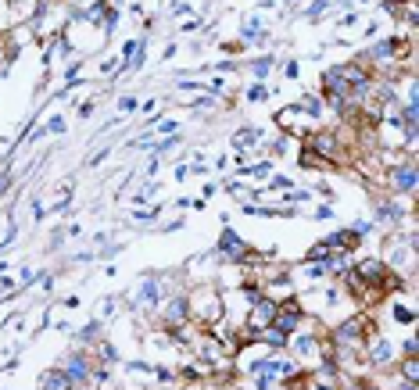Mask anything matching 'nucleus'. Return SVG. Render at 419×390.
I'll return each instance as SVG.
<instances>
[{"label":"nucleus","mask_w":419,"mask_h":390,"mask_svg":"<svg viewBox=\"0 0 419 390\" xmlns=\"http://www.w3.org/2000/svg\"><path fill=\"white\" fill-rule=\"evenodd\" d=\"M377 329H380V319L373 312H362L358 308L348 319L326 326V341L334 344V351H355V355H362V344L370 341Z\"/></svg>","instance_id":"obj_1"},{"label":"nucleus","mask_w":419,"mask_h":390,"mask_svg":"<svg viewBox=\"0 0 419 390\" xmlns=\"http://www.w3.org/2000/svg\"><path fill=\"white\" fill-rule=\"evenodd\" d=\"M190 301V319L197 326H212L223 319V290L216 283H197L194 290H187Z\"/></svg>","instance_id":"obj_2"},{"label":"nucleus","mask_w":419,"mask_h":390,"mask_svg":"<svg viewBox=\"0 0 419 390\" xmlns=\"http://www.w3.org/2000/svg\"><path fill=\"white\" fill-rule=\"evenodd\" d=\"M169 294H176V290L169 287V276L147 272L143 280H140V287L129 294V312H151V315H154V308H158Z\"/></svg>","instance_id":"obj_3"},{"label":"nucleus","mask_w":419,"mask_h":390,"mask_svg":"<svg viewBox=\"0 0 419 390\" xmlns=\"http://www.w3.org/2000/svg\"><path fill=\"white\" fill-rule=\"evenodd\" d=\"M398 358H401L398 355V341H391L384 329H377L373 337L362 344V362H365L370 372H387V369H394Z\"/></svg>","instance_id":"obj_4"},{"label":"nucleus","mask_w":419,"mask_h":390,"mask_svg":"<svg viewBox=\"0 0 419 390\" xmlns=\"http://www.w3.org/2000/svg\"><path fill=\"white\" fill-rule=\"evenodd\" d=\"M373 222H380V226L387 230H398V226H412V201L405 204L401 197H391V194H377L373 197Z\"/></svg>","instance_id":"obj_5"},{"label":"nucleus","mask_w":419,"mask_h":390,"mask_svg":"<svg viewBox=\"0 0 419 390\" xmlns=\"http://www.w3.org/2000/svg\"><path fill=\"white\" fill-rule=\"evenodd\" d=\"M216 261L219 265H244V261H251L258 251L233 230V226H223V233H219V240H216Z\"/></svg>","instance_id":"obj_6"},{"label":"nucleus","mask_w":419,"mask_h":390,"mask_svg":"<svg viewBox=\"0 0 419 390\" xmlns=\"http://www.w3.org/2000/svg\"><path fill=\"white\" fill-rule=\"evenodd\" d=\"M419 183V169H415V158H405L391 169H384V194L391 197H412Z\"/></svg>","instance_id":"obj_7"},{"label":"nucleus","mask_w":419,"mask_h":390,"mask_svg":"<svg viewBox=\"0 0 419 390\" xmlns=\"http://www.w3.org/2000/svg\"><path fill=\"white\" fill-rule=\"evenodd\" d=\"M154 322H158V329H176V326L190 322V301H187V290L169 294L158 308H154Z\"/></svg>","instance_id":"obj_8"},{"label":"nucleus","mask_w":419,"mask_h":390,"mask_svg":"<svg viewBox=\"0 0 419 390\" xmlns=\"http://www.w3.org/2000/svg\"><path fill=\"white\" fill-rule=\"evenodd\" d=\"M276 126H280V133H283V136H290V140H297V143H301L312 129H319V126L312 122V119L305 115V111H301L297 104H287V107H280V111H276Z\"/></svg>","instance_id":"obj_9"},{"label":"nucleus","mask_w":419,"mask_h":390,"mask_svg":"<svg viewBox=\"0 0 419 390\" xmlns=\"http://www.w3.org/2000/svg\"><path fill=\"white\" fill-rule=\"evenodd\" d=\"M61 372L72 379V386H90V376H93V355L83 351V348H72L65 358H61Z\"/></svg>","instance_id":"obj_10"},{"label":"nucleus","mask_w":419,"mask_h":390,"mask_svg":"<svg viewBox=\"0 0 419 390\" xmlns=\"http://www.w3.org/2000/svg\"><path fill=\"white\" fill-rule=\"evenodd\" d=\"M305 319H308V312H305L301 297H297V294H290V297H283V301H280V312H276L273 326H276V329H283L287 337H290V333H297V329L305 326Z\"/></svg>","instance_id":"obj_11"},{"label":"nucleus","mask_w":419,"mask_h":390,"mask_svg":"<svg viewBox=\"0 0 419 390\" xmlns=\"http://www.w3.org/2000/svg\"><path fill=\"white\" fill-rule=\"evenodd\" d=\"M269 29H266V22H261L258 15H247L244 22H240V43L244 47H261V43H269Z\"/></svg>","instance_id":"obj_12"},{"label":"nucleus","mask_w":419,"mask_h":390,"mask_svg":"<svg viewBox=\"0 0 419 390\" xmlns=\"http://www.w3.org/2000/svg\"><path fill=\"white\" fill-rule=\"evenodd\" d=\"M384 305H387V319H391V322L415 326V305H412V294H408V301H398L394 294H387V297H384Z\"/></svg>","instance_id":"obj_13"},{"label":"nucleus","mask_w":419,"mask_h":390,"mask_svg":"<svg viewBox=\"0 0 419 390\" xmlns=\"http://www.w3.org/2000/svg\"><path fill=\"white\" fill-rule=\"evenodd\" d=\"M297 169H301V172H326V176H330V172H341L334 161H326V158H319V154H312L305 143H301V150H297Z\"/></svg>","instance_id":"obj_14"},{"label":"nucleus","mask_w":419,"mask_h":390,"mask_svg":"<svg viewBox=\"0 0 419 390\" xmlns=\"http://www.w3.org/2000/svg\"><path fill=\"white\" fill-rule=\"evenodd\" d=\"M297 107H301V111H305V115H308L312 122H316V126L326 119V104H323V93H319V90H305V93H301V100H297Z\"/></svg>","instance_id":"obj_15"},{"label":"nucleus","mask_w":419,"mask_h":390,"mask_svg":"<svg viewBox=\"0 0 419 390\" xmlns=\"http://www.w3.org/2000/svg\"><path fill=\"white\" fill-rule=\"evenodd\" d=\"M276 65H280L276 54H258V58H251V61H247V65H240V69H247L254 83H266V79H269V72H273Z\"/></svg>","instance_id":"obj_16"},{"label":"nucleus","mask_w":419,"mask_h":390,"mask_svg":"<svg viewBox=\"0 0 419 390\" xmlns=\"http://www.w3.org/2000/svg\"><path fill=\"white\" fill-rule=\"evenodd\" d=\"M319 93H323V97H348V83H344V76H341L337 65H330V69L323 72V86H319Z\"/></svg>","instance_id":"obj_17"},{"label":"nucleus","mask_w":419,"mask_h":390,"mask_svg":"<svg viewBox=\"0 0 419 390\" xmlns=\"http://www.w3.org/2000/svg\"><path fill=\"white\" fill-rule=\"evenodd\" d=\"M230 140H233V150H237V154H251V150L258 147V140H261V129H258V126H240Z\"/></svg>","instance_id":"obj_18"},{"label":"nucleus","mask_w":419,"mask_h":390,"mask_svg":"<svg viewBox=\"0 0 419 390\" xmlns=\"http://www.w3.org/2000/svg\"><path fill=\"white\" fill-rule=\"evenodd\" d=\"M100 333H104V322H100V319H93V322H86V326H79V329H76V337H72V341H76V348L90 351V348L100 341Z\"/></svg>","instance_id":"obj_19"},{"label":"nucleus","mask_w":419,"mask_h":390,"mask_svg":"<svg viewBox=\"0 0 419 390\" xmlns=\"http://www.w3.org/2000/svg\"><path fill=\"white\" fill-rule=\"evenodd\" d=\"M258 344L269 348V351H287L290 337H287L283 329H276V326H266V329H258Z\"/></svg>","instance_id":"obj_20"},{"label":"nucleus","mask_w":419,"mask_h":390,"mask_svg":"<svg viewBox=\"0 0 419 390\" xmlns=\"http://www.w3.org/2000/svg\"><path fill=\"white\" fill-rule=\"evenodd\" d=\"M40 390H76V386H72V379L61 372V365H54V369H47V372L40 376Z\"/></svg>","instance_id":"obj_21"},{"label":"nucleus","mask_w":419,"mask_h":390,"mask_svg":"<svg viewBox=\"0 0 419 390\" xmlns=\"http://www.w3.org/2000/svg\"><path fill=\"white\" fill-rule=\"evenodd\" d=\"M183 140H187L183 133H169V136H162L158 143L151 147V154H154V158H165V154H172L176 147H183Z\"/></svg>","instance_id":"obj_22"},{"label":"nucleus","mask_w":419,"mask_h":390,"mask_svg":"<svg viewBox=\"0 0 419 390\" xmlns=\"http://www.w3.org/2000/svg\"><path fill=\"white\" fill-rule=\"evenodd\" d=\"M394 372L401 376V379H408V383H419V358H398L394 362Z\"/></svg>","instance_id":"obj_23"},{"label":"nucleus","mask_w":419,"mask_h":390,"mask_svg":"<svg viewBox=\"0 0 419 390\" xmlns=\"http://www.w3.org/2000/svg\"><path fill=\"white\" fill-rule=\"evenodd\" d=\"M269 97H273V86H266V83H247L244 86V100H251V104H261Z\"/></svg>","instance_id":"obj_24"},{"label":"nucleus","mask_w":419,"mask_h":390,"mask_svg":"<svg viewBox=\"0 0 419 390\" xmlns=\"http://www.w3.org/2000/svg\"><path fill=\"white\" fill-rule=\"evenodd\" d=\"M273 169H276V161H273V158L254 161V165H247V179H269V176H273Z\"/></svg>","instance_id":"obj_25"},{"label":"nucleus","mask_w":419,"mask_h":390,"mask_svg":"<svg viewBox=\"0 0 419 390\" xmlns=\"http://www.w3.org/2000/svg\"><path fill=\"white\" fill-rule=\"evenodd\" d=\"M398 355H405V358H419V337H415V333H408L405 341H398Z\"/></svg>","instance_id":"obj_26"},{"label":"nucleus","mask_w":419,"mask_h":390,"mask_svg":"<svg viewBox=\"0 0 419 390\" xmlns=\"http://www.w3.org/2000/svg\"><path fill=\"white\" fill-rule=\"evenodd\" d=\"M326 11H330V0H312V4L305 8V18H308V22H319Z\"/></svg>","instance_id":"obj_27"},{"label":"nucleus","mask_w":419,"mask_h":390,"mask_svg":"<svg viewBox=\"0 0 419 390\" xmlns=\"http://www.w3.org/2000/svg\"><path fill=\"white\" fill-rule=\"evenodd\" d=\"M287 150H290V136H283V133L273 136V143H269V158H283Z\"/></svg>","instance_id":"obj_28"},{"label":"nucleus","mask_w":419,"mask_h":390,"mask_svg":"<svg viewBox=\"0 0 419 390\" xmlns=\"http://www.w3.org/2000/svg\"><path fill=\"white\" fill-rule=\"evenodd\" d=\"M136 107H140L136 93H122V97H119V115H122V119H126V115H133Z\"/></svg>","instance_id":"obj_29"},{"label":"nucleus","mask_w":419,"mask_h":390,"mask_svg":"<svg viewBox=\"0 0 419 390\" xmlns=\"http://www.w3.org/2000/svg\"><path fill=\"white\" fill-rule=\"evenodd\" d=\"M65 126H69V122H65V115H50V122H47L40 133H54V136H61V133H65Z\"/></svg>","instance_id":"obj_30"},{"label":"nucleus","mask_w":419,"mask_h":390,"mask_svg":"<svg viewBox=\"0 0 419 390\" xmlns=\"http://www.w3.org/2000/svg\"><path fill=\"white\" fill-rule=\"evenodd\" d=\"M115 308H119V301H115V297H104V301H100V315H97V319H100V322H104V319H115V315H119Z\"/></svg>","instance_id":"obj_31"},{"label":"nucleus","mask_w":419,"mask_h":390,"mask_svg":"<svg viewBox=\"0 0 419 390\" xmlns=\"http://www.w3.org/2000/svg\"><path fill=\"white\" fill-rule=\"evenodd\" d=\"M133 218L136 222H154L158 218V208H133Z\"/></svg>","instance_id":"obj_32"},{"label":"nucleus","mask_w":419,"mask_h":390,"mask_svg":"<svg viewBox=\"0 0 419 390\" xmlns=\"http://www.w3.org/2000/svg\"><path fill=\"white\" fill-rule=\"evenodd\" d=\"M351 25H358V11H344L337 18V29H351Z\"/></svg>","instance_id":"obj_33"},{"label":"nucleus","mask_w":419,"mask_h":390,"mask_svg":"<svg viewBox=\"0 0 419 390\" xmlns=\"http://www.w3.org/2000/svg\"><path fill=\"white\" fill-rule=\"evenodd\" d=\"M197 29H204V18H201V15H194V18H187V22L179 25V32H197Z\"/></svg>","instance_id":"obj_34"},{"label":"nucleus","mask_w":419,"mask_h":390,"mask_svg":"<svg viewBox=\"0 0 419 390\" xmlns=\"http://www.w3.org/2000/svg\"><path fill=\"white\" fill-rule=\"evenodd\" d=\"M108 154H112V147H100V150H97V154H93V158L86 161V169H97L100 161H108Z\"/></svg>","instance_id":"obj_35"},{"label":"nucleus","mask_w":419,"mask_h":390,"mask_svg":"<svg viewBox=\"0 0 419 390\" xmlns=\"http://www.w3.org/2000/svg\"><path fill=\"white\" fill-rule=\"evenodd\" d=\"M301 76V65L297 61H283V79H297Z\"/></svg>","instance_id":"obj_36"},{"label":"nucleus","mask_w":419,"mask_h":390,"mask_svg":"<svg viewBox=\"0 0 419 390\" xmlns=\"http://www.w3.org/2000/svg\"><path fill=\"white\" fill-rule=\"evenodd\" d=\"M183 226H187L183 218H172V222H165V226H158V230H165V233H179Z\"/></svg>","instance_id":"obj_37"},{"label":"nucleus","mask_w":419,"mask_h":390,"mask_svg":"<svg viewBox=\"0 0 419 390\" xmlns=\"http://www.w3.org/2000/svg\"><path fill=\"white\" fill-rule=\"evenodd\" d=\"M76 115H79V119H90V115H93V100H83V104L76 107Z\"/></svg>","instance_id":"obj_38"},{"label":"nucleus","mask_w":419,"mask_h":390,"mask_svg":"<svg viewBox=\"0 0 419 390\" xmlns=\"http://www.w3.org/2000/svg\"><path fill=\"white\" fill-rule=\"evenodd\" d=\"M65 244V230H54V233H50V251H58Z\"/></svg>","instance_id":"obj_39"},{"label":"nucleus","mask_w":419,"mask_h":390,"mask_svg":"<svg viewBox=\"0 0 419 390\" xmlns=\"http://www.w3.org/2000/svg\"><path fill=\"white\" fill-rule=\"evenodd\" d=\"M380 32V22H365V40H377Z\"/></svg>","instance_id":"obj_40"},{"label":"nucleus","mask_w":419,"mask_h":390,"mask_svg":"<svg viewBox=\"0 0 419 390\" xmlns=\"http://www.w3.org/2000/svg\"><path fill=\"white\" fill-rule=\"evenodd\" d=\"M223 50H226V54H240L244 43H240V40H230V43H223Z\"/></svg>","instance_id":"obj_41"},{"label":"nucleus","mask_w":419,"mask_h":390,"mask_svg":"<svg viewBox=\"0 0 419 390\" xmlns=\"http://www.w3.org/2000/svg\"><path fill=\"white\" fill-rule=\"evenodd\" d=\"M169 11H172V15H187V11H190V4H187V0H176V4H172Z\"/></svg>","instance_id":"obj_42"},{"label":"nucleus","mask_w":419,"mask_h":390,"mask_svg":"<svg viewBox=\"0 0 419 390\" xmlns=\"http://www.w3.org/2000/svg\"><path fill=\"white\" fill-rule=\"evenodd\" d=\"M176 54H179V47H176V43H169V47H165V54H162V61H172Z\"/></svg>","instance_id":"obj_43"},{"label":"nucleus","mask_w":419,"mask_h":390,"mask_svg":"<svg viewBox=\"0 0 419 390\" xmlns=\"http://www.w3.org/2000/svg\"><path fill=\"white\" fill-rule=\"evenodd\" d=\"M172 176H176V179H179V183H183V179H187V176H190V165H176V172H172Z\"/></svg>","instance_id":"obj_44"},{"label":"nucleus","mask_w":419,"mask_h":390,"mask_svg":"<svg viewBox=\"0 0 419 390\" xmlns=\"http://www.w3.org/2000/svg\"><path fill=\"white\" fill-rule=\"evenodd\" d=\"M212 169H219V172H226L230 169V158L223 154V158H216V165H212Z\"/></svg>","instance_id":"obj_45"},{"label":"nucleus","mask_w":419,"mask_h":390,"mask_svg":"<svg viewBox=\"0 0 419 390\" xmlns=\"http://www.w3.org/2000/svg\"><path fill=\"white\" fill-rule=\"evenodd\" d=\"M269 8H276V0H258V11H269Z\"/></svg>","instance_id":"obj_46"},{"label":"nucleus","mask_w":419,"mask_h":390,"mask_svg":"<svg viewBox=\"0 0 419 390\" xmlns=\"http://www.w3.org/2000/svg\"><path fill=\"white\" fill-rule=\"evenodd\" d=\"M283 4H287V8H297V4H301V0H283Z\"/></svg>","instance_id":"obj_47"}]
</instances>
